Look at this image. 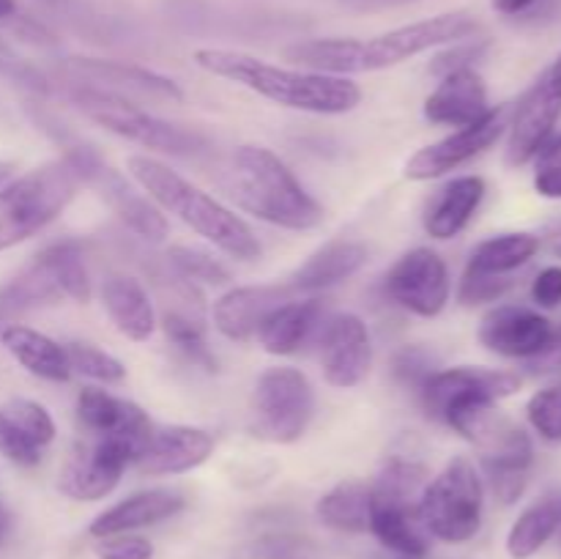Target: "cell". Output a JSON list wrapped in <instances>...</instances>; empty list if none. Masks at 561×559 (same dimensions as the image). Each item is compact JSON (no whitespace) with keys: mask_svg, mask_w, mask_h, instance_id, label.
<instances>
[{"mask_svg":"<svg viewBox=\"0 0 561 559\" xmlns=\"http://www.w3.org/2000/svg\"><path fill=\"white\" fill-rule=\"evenodd\" d=\"M230 197L247 214L283 230H312L323 223V206L301 186L294 170L263 146H239L228 168Z\"/></svg>","mask_w":561,"mask_h":559,"instance_id":"4","label":"cell"},{"mask_svg":"<svg viewBox=\"0 0 561 559\" xmlns=\"http://www.w3.org/2000/svg\"><path fill=\"white\" fill-rule=\"evenodd\" d=\"M126 170L162 212L179 217L186 228L195 230L225 255L244 263L261 258V241L252 233L250 225L217 197L175 173L170 164L159 162L148 153H131L126 159Z\"/></svg>","mask_w":561,"mask_h":559,"instance_id":"3","label":"cell"},{"mask_svg":"<svg viewBox=\"0 0 561 559\" xmlns=\"http://www.w3.org/2000/svg\"><path fill=\"white\" fill-rule=\"evenodd\" d=\"M0 414L22 433L27 444H33L36 449L49 447L55 442V420L49 417V411L42 403L27 398H11L0 406Z\"/></svg>","mask_w":561,"mask_h":559,"instance_id":"34","label":"cell"},{"mask_svg":"<svg viewBox=\"0 0 561 559\" xmlns=\"http://www.w3.org/2000/svg\"><path fill=\"white\" fill-rule=\"evenodd\" d=\"M537 239H540V247L548 252V255L561 258V219L559 223L548 225V228L542 230V236H537Z\"/></svg>","mask_w":561,"mask_h":559,"instance_id":"47","label":"cell"},{"mask_svg":"<svg viewBox=\"0 0 561 559\" xmlns=\"http://www.w3.org/2000/svg\"><path fill=\"white\" fill-rule=\"evenodd\" d=\"M71 71L77 77H85L91 82H104V91H135L148 93V96H162V99H184V91L175 85L170 77L157 75L142 66L124 64V60H99V58H71Z\"/></svg>","mask_w":561,"mask_h":559,"instance_id":"28","label":"cell"},{"mask_svg":"<svg viewBox=\"0 0 561 559\" xmlns=\"http://www.w3.org/2000/svg\"><path fill=\"white\" fill-rule=\"evenodd\" d=\"M102 305L110 321L124 338L142 343L157 329V310L140 280L129 274H110L102 283Z\"/></svg>","mask_w":561,"mask_h":559,"instance_id":"26","label":"cell"},{"mask_svg":"<svg viewBox=\"0 0 561 559\" xmlns=\"http://www.w3.org/2000/svg\"><path fill=\"white\" fill-rule=\"evenodd\" d=\"M392 370H394V378H398L403 387L416 389V392H420L422 384H425L438 367H436V356H433L431 351L422 349V345H409V349H403L398 356H394Z\"/></svg>","mask_w":561,"mask_h":559,"instance_id":"40","label":"cell"},{"mask_svg":"<svg viewBox=\"0 0 561 559\" xmlns=\"http://www.w3.org/2000/svg\"><path fill=\"white\" fill-rule=\"evenodd\" d=\"M11 173H14V164H11V162H0V186H3L5 181L11 179Z\"/></svg>","mask_w":561,"mask_h":559,"instance_id":"52","label":"cell"},{"mask_svg":"<svg viewBox=\"0 0 561 559\" xmlns=\"http://www.w3.org/2000/svg\"><path fill=\"white\" fill-rule=\"evenodd\" d=\"M367 263V247L359 241H329L318 252H312L296 274L290 277V288L294 294H312V290L332 288L343 280L354 277L362 266Z\"/></svg>","mask_w":561,"mask_h":559,"instance_id":"29","label":"cell"},{"mask_svg":"<svg viewBox=\"0 0 561 559\" xmlns=\"http://www.w3.org/2000/svg\"><path fill=\"white\" fill-rule=\"evenodd\" d=\"M0 345L25 367L33 376L44 378V381H69L71 367L69 356H66V345L55 343L38 329L25 327V323H9L0 329Z\"/></svg>","mask_w":561,"mask_h":559,"instance_id":"27","label":"cell"},{"mask_svg":"<svg viewBox=\"0 0 561 559\" xmlns=\"http://www.w3.org/2000/svg\"><path fill=\"white\" fill-rule=\"evenodd\" d=\"M416 507V502L370 488V532L381 540V546L409 559H422L431 551V535L422 526Z\"/></svg>","mask_w":561,"mask_h":559,"instance_id":"22","label":"cell"},{"mask_svg":"<svg viewBox=\"0 0 561 559\" xmlns=\"http://www.w3.org/2000/svg\"><path fill=\"white\" fill-rule=\"evenodd\" d=\"M477 31H480V22L474 16L466 11H449V14L392 27L370 38H310V42L290 44L285 49V58L307 71L351 77L392 69L431 49L466 42Z\"/></svg>","mask_w":561,"mask_h":559,"instance_id":"1","label":"cell"},{"mask_svg":"<svg viewBox=\"0 0 561 559\" xmlns=\"http://www.w3.org/2000/svg\"><path fill=\"white\" fill-rule=\"evenodd\" d=\"M531 299L540 307L561 305V266H548L531 283Z\"/></svg>","mask_w":561,"mask_h":559,"instance_id":"45","label":"cell"},{"mask_svg":"<svg viewBox=\"0 0 561 559\" xmlns=\"http://www.w3.org/2000/svg\"><path fill=\"white\" fill-rule=\"evenodd\" d=\"M14 11H16L14 0H0V20H9V16H14Z\"/></svg>","mask_w":561,"mask_h":559,"instance_id":"51","label":"cell"},{"mask_svg":"<svg viewBox=\"0 0 561 559\" xmlns=\"http://www.w3.org/2000/svg\"><path fill=\"white\" fill-rule=\"evenodd\" d=\"M135 464L129 449L115 438H82L75 444L58 475V491L75 502H99L118 488Z\"/></svg>","mask_w":561,"mask_h":559,"instance_id":"13","label":"cell"},{"mask_svg":"<svg viewBox=\"0 0 561 559\" xmlns=\"http://www.w3.org/2000/svg\"><path fill=\"white\" fill-rule=\"evenodd\" d=\"M561 529V491L537 499L518 515L507 535V551L513 559H529Z\"/></svg>","mask_w":561,"mask_h":559,"instance_id":"30","label":"cell"},{"mask_svg":"<svg viewBox=\"0 0 561 559\" xmlns=\"http://www.w3.org/2000/svg\"><path fill=\"white\" fill-rule=\"evenodd\" d=\"M316 513L329 529L362 535L370 529V486L356 480L340 482L318 499Z\"/></svg>","mask_w":561,"mask_h":559,"instance_id":"31","label":"cell"},{"mask_svg":"<svg viewBox=\"0 0 561 559\" xmlns=\"http://www.w3.org/2000/svg\"><path fill=\"white\" fill-rule=\"evenodd\" d=\"M214 453V436L203 427L168 425L153 427L151 438L137 455L135 466L148 477L184 475L206 464Z\"/></svg>","mask_w":561,"mask_h":559,"instance_id":"19","label":"cell"},{"mask_svg":"<svg viewBox=\"0 0 561 559\" xmlns=\"http://www.w3.org/2000/svg\"><path fill=\"white\" fill-rule=\"evenodd\" d=\"M9 537H11V513L3 504V499H0V546H5Z\"/></svg>","mask_w":561,"mask_h":559,"instance_id":"49","label":"cell"},{"mask_svg":"<svg viewBox=\"0 0 561 559\" xmlns=\"http://www.w3.org/2000/svg\"><path fill=\"white\" fill-rule=\"evenodd\" d=\"M288 299H294V288L288 283L230 288L214 301V327L233 343H247V340L255 338L268 312L277 310Z\"/></svg>","mask_w":561,"mask_h":559,"instance_id":"18","label":"cell"},{"mask_svg":"<svg viewBox=\"0 0 561 559\" xmlns=\"http://www.w3.org/2000/svg\"><path fill=\"white\" fill-rule=\"evenodd\" d=\"M485 47H488L485 42H471V38H466V42L447 44V49L433 58L431 71L433 75L444 77V75H449V71L474 69V60H480V55L485 53Z\"/></svg>","mask_w":561,"mask_h":559,"instance_id":"43","label":"cell"},{"mask_svg":"<svg viewBox=\"0 0 561 559\" xmlns=\"http://www.w3.org/2000/svg\"><path fill=\"white\" fill-rule=\"evenodd\" d=\"M427 480V469L416 460H403V458H394L378 471L376 482H373V491H381L389 493V497H400V499H409V502L420 504L422 491H425Z\"/></svg>","mask_w":561,"mask_h":559,"instance_id":"35","label":"cell"},{"mask_svg":"<svg viewBox=\"0 0 561 559\" xmlns=\"http://www.w3.org/2000/svg\"><path fill=\"white\" fill-rule=\"evenodd\" d=\"M168 261L170 266H173V272L192 285L195 283L222 285L230 280L228 269H225L217 258L208 255V252L203 250H195V247H184V244L170 247Z\"/></svg>","mask_w":561,"mask_h":559,"instance_id":"36","label":"cell"},{"mask_svg":"<svg viewBox=\"0 0 561 559\" xmlns=\"http://www.w3.org/2000/svg\"><path fill=\"white\" fill-rule=\"evenodd\" d=\"M513 285V274H485L474 272V269H466L458 296L463 305H485V301L502 299Z\"/></svg>","mask_w":561,"mask_h":559,"instance_id":"39","label":"cell"},{"mask_svg":"<svg viewBox=\"0 0 561 559\" xmlns=\"http://www.w3.org/2000/svg\"><path fill=\"white\" fill-rule=\"evenodd\" d=\"M203 71L250 88L257 96L283 107L312 115H343L362 102V88L351 77L321 75L307 69H285L239 49L203 47L195 53Z\"/></svg>","mask_w":561,"mask_h":559,"instance_id":"2","label":"cell"},{"mask_svg":"<svg viewBox=\"0 0 561 559\" xmlns=\"http://www.w3.org/2000/svg\"><path fill=\"white\" fill-rule=\"evenodd\" d=\"M535 190L542 197L561 201V135L535 153Z\"/></svg>","mask_w":561,"mask_h":559,"instance_id":"41","label":"cell"},{"mask_svg":"<svg viewBox=\"0 0 561 559\" xmlns=\"http://www.w3.org/2000/svg\"><path fill=\"white\" fill-rule=\"evenodd\" d=\"M359 5H403V3H414V0H354Z\"/></svg>","mask_w":561,"mask_h":559,"instance_id":"50","label":"cell"},{"mask_svg":"<svg viewBox=\"0 0 561 559\" xmlns=\"http://www.w3.org/2000/svg\"><path fill=\"white\" fill-rule=\"evenodd\" d=\"M186 507L184 493L173 491V488H151V491H137L126 497L124 502L113 504L110 510L99 513L91 521L88 532L91 537H110L124 535V532L146 529V526L162 524V521L173 518Z\"/></svg>","mask_w":561,"mask_h":559,"instance_id":"23","label":"cell"},{"mask_svg":"<svg viewBox=\"0 0 561 559\" xmlns=\"http://www.w3.org/2000/svg\"><path fill=\"white\" fill-rule=\"evenodd\" d=\"M321 299H288L266 316L255 338L261 340L263 351L274 356H290L316 343V334L323 323Z\"/></svg>","mask_w":561,"mask_h":559,"instance_id":"24","label":"cell"},{"mask_svg":"<svg viewBox=\"0 0 561 559\" xmlns=\"http://www.w3.org/2000/svg\"><path fill=\"white\" fill-rule=\"evenodd\" d=\"M316 414V392L299 367H268L252 392V433L263 442L294 444L310 427Z\"/></svg>","mask_w":561,"mask_h":559,"instance_id":"8","label":"cell"},{"mask_svg":"<svg viewBox=\"0 0 561 559\" xmlns=\"http://www.w3.org/2000/svg\"><path fill=\"white\" fill-rule=\"evenodd\" d=\"M559 370H561V323L559 329H553L546 349H542L535 360H529V373H535V376H551V373H559Z\"/></svg>","mask_w":561,"mask_h":559,"instance_id":"46","label":"cell"},{"mask_svg":"<svg viewBox=\"0 0 561 559\" xmlns=\"http://www.w3.org/2000/svg\"><path fill=\"white\" fill-rule=\"evenodd\" d=\"M71 102L107 132L137 142L142 148H151V151L170 153V157H195L206 148V137L203 135L186 129V126L157 118L153 113L142 110L140 104H131L121 93L104 91V88L96 85H80L71 91Z\"/></svg>","mask_w":561,"mask_h":559,"instance_id":"6","label":"cell"},{"mask_svg":"<svg viewBox=\"0 0 561 559\" xmlns=\"http://www.w3.org/2000/svg\"><path fill=\"white\" fill-rule=\"evenodd\" d=\"M318 360L327 384L337 389L359 387L373 365V340L367 323L354 312L323 318L316 334Z\"/></svg>","mask_w":561,"mask_h":559,"instance_id":"14","label":"cell"},{"mask_svg":"<svg viewBox=\"0 0 561 559\" xmlns=\"http://www.w3.org/2000/svg\"><path fill=\"white\" fill-rule=\"evenodd\" d=\"M66 356H69L71 373H80L91 381L118 384L126 378V367L113 354L91 343H69L66 345Z\"/></svg>","mask_w":561,"mask_h":559,"instance_id":"37","label":"cell"},{"mask_svg":"<svg viewBox=\"0 0 561 559\" xmlns=\"http://www.w3.org/2000/svg\"><path fill=\"white\" fill-rule=\"evenodd\" d=\"M485 486L469 458L458 455L433 480L420 499V521L431 537L442 543H469L482 529Z\"/></svg>","mask_w":561,"mask_h":559,"instance_id":"7","label":"cell"},{"mask_svg":"<svg viewBox=\"0 0 561 559\" xmlns=\"http://www.w3.org/2000/svg\"><path fill=\"white\" fill-rule=\"evenodd\" d=\"M561 118V53L537 80L526 88L520 102L510 110L507 124V164L520 168L531 162L535 153L553 137Z\"/></svg>","mask_w":561,"mask_h":559,"instance_id":"10","label":"cell"},{"mask_svg":"<svg viewBox=\"0 0 561 559\" xmlns=\"http://www.w3.org/2000/svg\"><path fill=\"white\" fill-rule=\"evenodd\" d=\"M0 455L11 460L16 466H36L42 464V449H36L33 444H27L22 438V433L0 414Z\"/></svg>","mask_w":561,"mask_h":559,"instance_id":"44","label":"cell"},{"mask_svg":"<svg viewBox=\"0 0 561 559\" xmlns=\"http://www.w3.org/2000/svg\"><path fill=\"white\" fill-rule=\"evenodd\" d=\"M77 425L88 438H115L137 460L153 433V422L131 400L99 387H82L77 395Z\"/></svg>","mask_w":561,"mask_h":559,"instance_id":"16","label":"cell"},{"mask_svg":"<svg viewBox=\"0 0 561 559\" xmlns=\"http://www.w3.org/2000/svg\"><path fill=\"white\" fill-rule=\"evenodd\" d=\"M383 290L394 305L414 316H442L449 301V290H453L447 261L431 247H416L389 269Z\"/></svg>","mask_w":561,"mask_h":559,"instance_id":"12","label":"cell"},{"mask_svg":"<svg viewBox=\"0 0 561 559\" xmlns=\"http://www.w3.org/2000/svg\"><path fill=\"white\" fill-rule=\"evenodd\" d=\"M507 124H510V107H491L488 110V115H482L477 124L463 126V129L453 132V135H447L444 140L420 148V151L405 162V179L411 181L442 179V175H447L449 170L460 168V164L471 162V159L480 157L482 151H488V148L504 135Z\"/></svg>","mask_w":561,"mask_h":559,"instance_id":"15","label":"cell"},{"mask_svg":"<svg viewBox=\"0 0 561 559\" xmlns=\"http://www.w3.org/2000/svg\"><path fill=\"white\" fill-rule=\"evenodd\" d=\"M488 85L480 71L458 69L442 77L436 91L425 99V118L436 126H463L477 124L488 115Z\"/></svg>","mask_w":561,"mask_h":559,"instance_id":"20","label":"cell"},{"mask_svg":"<svg viewBox=\"0 0 561 559\" xmlns=\"http://www.w3.org/2000/svg\"><path fill=\"white\" fill-rule=\"evenodd\" d=\"M491 3L499 14L515 16V14H524V11H529L531 5H537L540 0H491Z\"/></svg>","mask_w":561,"mask_h":559,"instance_id":"48","label":"cell"},{"mask_svg":"<svg viewBox=\"0 0 561 559\" xmlns=\"http://www.w3.org/2000/svg\"><path fill=\"white\" fill-rule=\"evenodd\" d=\"M482 197H485V179L480 175H460V179L447 181L427 201L425 217H422L427 236L436 241L455 239L471 223Z\"/></svg>","mask_w":561,"mask_h":559,"instance_id":"25","label":"cell"},{"mask_svg":"<svg viewBox=\"0 0 561 559\" xmlns=\"http://www.w3.org/2000/svg\"><path fill=\"white\" fill-rule=\"evenodd\" d=\"M526 417L546 442H561V384L531 395L526 403Z\"/></svg>","mask_w":561,"mask_h":559,"instance_id":"38","label":"cell"},{"mask_svg":"<svg viewBox=\"0 0 561 559\" xmlns=\"http://www.w3.org/2000/svg\"><path fill=\"white\" fill-rule=\"evenodd\" d=\"M96 557L99 559H153V546L148 537L124 532V535L99 537Z\"/></svg>","mask_w":561,"mask_h":559,"instance_id":"42","label":"cell"},{"mask_svg":"<svg viewBox=\"0 0 561 559\" xmlns=\"http://www.w3.org/2000/svg\"><path fill=\"white\" fill-rule=\"evenodd\" d=\"M66 153L75 162L82 184L93 186L104 197V203L118 214V219L126 228L135 230L146 241H164V236H168V219H164L162 208L151 197L137 192L118 170L102 162V157L93 148L77 146Z\"/></svg>","mask_w":561,"mask_h":559,"instance_id":"11","label":"cell"},{"mask_svg":"<svg viewBox=\"0 0 561 559\" xmlns=\"http://www.w3.org/2000/svg\"><path fill=\"white\" fill-rule=\"evenodd\" d=\"M60 299H66V294L58 277V266H55V255L47 247L33 258L31 266L22 269L0 288V329L9 323H20L16 318L38 310V307L58 305Z\"/></svg>","mask_w":561,"mask_h":559,"instance_id":"21","label":"cell"},{"mask_svg":"<svg viewBox=\"0 0 561 559\" xmlns=\"http://www.w3.org/2000/svg\"><path fill=\"white\" fill-rule=\"evenodd\" d=\"M164 334L170 343L192 362L206 370H217V360L208 351L206 343V323H203L201 310H168L162 318Z\"/></svg>","mask_w":561,"mask_h":559,"instance_id":"33","label":"cell"},{"mask_svg":"<svg viewBox=\"0 0 561 559\" xmlns=\"http://www.w3.org/2000/svg\"><path fill=\"white\" fill-rule=\"evenodd\" d=\"M403 559H409V557H403Z\"/></svg>","mask_w":561,"mask_h":559,"instance_id":"53","label":"cell"},{"mask_svg":"<svg viewBox=\"0 0 561 559\" xmlns=\"http://www.w3.org/2000/svg\"><path fill=\"white\" fill-rule=\"evenodd\" d=\"M553 323L540 312L518 305H502L485 312L480 323V343L491 354L507 360H535L548 345Z\"/></svg>","mask_w":561,"mask_h":559,"instance_id":"17","label":"cell"},{"mask_svg":"<svg viewBox=\"0 0 561 559\" xmlns=\"http://www.w3.org/2000/svg\"><path fill=\"white\" fill-rule=\"evenodd\" d=\"M69 153L0 186V252L22 244L64 214L80 190Z\"/></svg>","mask_w":561,"mask_h":559,"instance_id":"5","label":"cell"},{"mask_svg":"<svg viewBox=\"0 0 561 559\" xmlns=\"http://www.w3.org/2000/svg\"><path fill=\"white\" fill-rule=\"evenodd\" d=\"M520 389V376L491 367H447L436 370L420 389V403L431 420L449 427L455 417L485 403H499Z\"/></svg>","mask_w":561,"mask_h":559,"instance_id":"9","label":"cell"},{"mask_svg":"<svg viewBox=\"0 0 561 559\" xmlns=\"http://www.w3.org/2000/svg\"><path fill=\"white\" fill-rule=\"evenodd\" d=\"M540 252V239L531 233H502L474 247L469 266L485 274H513Z\"/></svg>","mask_w":561,"mask_h":559,"instance_id":"32","label":"cell"}]
</instances>
